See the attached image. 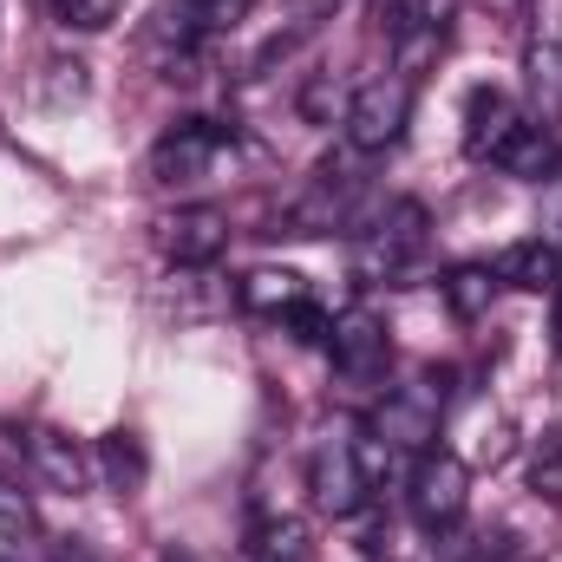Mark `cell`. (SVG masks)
<instances>
[{
  "mask_svg": "<svg viewBox=\"0 0 562 562\" xmlns=\"http://www.w3.org/2000/svg\"><path fill=\"white\" fill-rule=\"evenodd\" d=\"M386 445L373 431H340V438H321L314 464H307V491L327 517H360L373 497H380V477H386Z\"/></svg>",
  "mask_w": 562,
  "mask_h": 562,
  "instance_id": "cell-1",
  "label": "cell"
},
{
  "mask_svg": "<svg viewBox=\"0 0 562 562\" xmlns=\"http://www.w3.org/2000/svg\"><path fill=\"white\" fill-rule=\"evenodd\" d=\"M373 196V177H367V150H334L314 164V177L301 183V196L288 203V229L294 236H334V229H353L360 210Z\"/></svg>",
  "mask_w": 562,
  "mask_h": 562,
  "instance_id": "cell-2",
  "label": "cell"
},
{
  "mask_svg": "<svg viewBox=\"0 0 562 562\" xmlns=\"http://www.w3.org/2000/svg\"><path fill=\"white\" fill-rule=\"evenodd\" d=\"M425 249H431L425 203H413V196L386 203V216H373L360 229V243H353V281L360 288H393V281H406L425 262Z\"/></svg>",
  "mask_w": 562,
  "mask_h": 562,
  "instance_id": "cell-3",
  "label": "cell"
},
{
  "mask_svg": "<svg viewBox=\"0 0 562 562\" xmlns=\"http://www.w3.org/2000/svg\"><path fill=\"white\" fill-rule=\"evenodd\" d=\"M413 99H419V79H406V72H380V79L353 86L347 92V112H340L347 144L367 150V157L393 150V144L406 138V125H413Z\"/></svg>",
  "mask_w": 562,
  "mask_h": 562,
  "instance_id": "cell-4",
  "label": "cell"
},
{
  "mask_svg": "<svg viewBox=\"0 0 562 562\" xmlns=\"http://www.w3.org/2000/svg\"><path fill=\"white\" fill-rule=\"evenodd\" d=\"M445 406H451V373H419L413 386H393V393L380 400V413H373L367 431H373L386 451H431Z\"/></svg>",
  "mask_w": 562,
  "mask_h": 562,
  "instance_id": "cell-5",
  "label": "cell"
},
{
  "mask_svg": "<svg viewBox=\"0 0 562 562\" xmlns=\"http://www.w3.org/2000/svg\"><path fill=\"white\" fill-rule=\"evenodd\" d=\"M373 26L400 53V72L419 79V66L445 46V33H451V0H373Z\"/></svg>",
  "mask_w": 562,
  "mask_h": 562,
  "instance_id": "cell-6",
  "label": "cell"
},
{
  "mask_svg": "<svg viewBox=\"0 0 562 562\" xmlns=\"http://www.w3.org/2000/svg\"><path fill=\"white\" fill-rule=\"evenodd\" d=\"M471 510V464L451 458V451H419L413 464V517H419L431 537L458 530Z\"/></svg>",
  "mask_w": 562,
  "mask_h": 562,
  "instance_id": "cell-7",
  "label": "cell"
},
{
  "mask_svg": "<svg viewBox=\"0 0 562 562\" xmlns=\"http://www.w3.org/2000/svg\"><path fill=\"white\" fill-rule=\"evenodd\" d=\"M223 150H236V132L223 119H183L150 144V177L157 183H196V177L216 170Z\"/></svg>",
  "mask_w": 562,
  "mask_h": 562,
  "instance_id": "cell-8",
  "label": "cell"
},
{
  "mask_svg": "<svg viewBox=\"0 0 562 562\" xmlns=\"http://www.w3.org/2000/svg\"><path fill=\"white\" fill-rule=\"evenodd\" d=\"M327 353H334V373H340L347 386H380V380H386V367H393L386 321H380V314H367V307L334 314V340H327Z\"/></svg>",
  "mask_w": 562,
  "mask_h": 562,
  "instance_id": "cell-9",
  "label": "cell"
},
{
  "mask_svg": "<svg viewBox=\"0 0 562 562\" xmlns=\"http://www.w3.org/2000/svg\"><path fill=\"white\" fill-rule=\"evenodd\" d=\"M20 438V451H26V464H33V477L46 484V491H66V497H79L86 484H92V451L72 438V431H59V425H20L13 431Z\"/></svg>",
  "mask_w": 562,
  "mask_h": 562,
  "instance_id": "cell-10",
  "label": "cell"
},
{
  "mask_svg": "<svg viewBox=\"0 0 562 562\" xmlns=\"http://www.w3.org/2000/svg\"><path fill=\"white\" fill-rule=\"evenodd\" d=\"M157 249L177 269H210L229 249V216L223 210H177V216L157 223Z\"/></svg>",
  "mask_w": 562,
  "mask_h": 562,
  "instance_id": "cell-11",
  "label": "cell"
},
{
  "mask_svg": "<svg viewBox=\"0 0 562 562\" xmlns=\"http://www.w3.org/2000/svg\"><path fill=\"white\" fill-rule=\"evenodd\" d=\"M517 125H524V112H517L510 92H497V86H471V99H464V157L491 164Z\"/></svg>",
  "mask_w": 562,
  "mask_h": 562,
  "instance_id": "cell-12",
  "label": "cell"
},
{
  "mask_svg": "<svg viewBox=\"0 0 562 562\" xmlns=\"http://www.w3.org/2000/svg\"><path fill=\"white\" fill-rule=\"evenodd\" d=\"M249 562H314V530H307L294 510H269V504H256V524H249Z\"/></svg>",
  "mask_w": 562,
  "mask_h": 562,
  "instance_id": "cell-13",
  "label": "cell"
},
{
  "mask_svg": "<svg viewBox=\"0 0 562 562\" xmlns=\"http://www.w3.org/2000/svg\"><path fill=\"white\" fill-rule=\"evenodd\" d=\"M504 177H517V183H543L550 170L562 164V150H557V138H550V125H537V119H524L510 138H504V150L491 157Z\"/></svg>",
  "mask_w": 562,
  "mask_h": 562,
  "instance_id": "cell-14",
  "label": "cell"
},
{
  "mask_svg": "<svg viewBox=\"0 0 562 562\" xmlns=\"http://www.w3.org/2000/svg\"><path fill=\"white\" fill-rule=\"evenodd\" d=\"M524 86H530L537 125H562V46L557 40H530V53H524Z\"/></svg>",
  "mask_w": 562,
  "mask_h": 562,
  "instance_id": "cell-15",
  "label": "cell"
},
{
  "mask_svg": "<svg viewBox=\"0 0 562 562\" xmlns=\"http://www.w3.org/2000/svg\"><path fill=\"white\" fill-rule=\"evenodd\" d=\"M497 281L504 288H524V294H543V288L562 281V256L550 243H517V249L497 256Z\"/></svg>",
  "mask_w": 562,
  "mask_h": 562,
  "instance_id": "cell-16",
  "label": "cell"
},
{
  "mask_svg": "<svg viewBox=\"0 0 562 562\" xmlns=\"http://www.w3.org/2000/svg\"><path fill=\"white\" fill-rule=\"evenodd\" d=\"M99 471L119 497H138L144 477H150V458H144V438L138 431H105L99 438Z\"/></svg>",
  "mask_w": 562,
  "mask_h": 562,
  "instance_id": "cell-17",
  "label": "cell"
},
{
  "mask_svg": "<svg viewBox=\"0 0 562 562\" xmlns=\"http://www.w3.org/2000/svg\"><path fill=\"white\" fill-rule=\"evenodd\" d=\"M236 301L249 307V314H288V307H301L307 301V281L294 276V269H256V276H243L236 288Z\"/></svg>",
  "mask_w": 562,
  "mask_h": 562,
  "instance_id": "cell-18",
  "label": "cell"
},
{
  "mask_svg": "<svg viewBox=\"0 0 562 562\" xmlns=\"http://www.w3.org/2000/svg\"><path fill=\"white\" fill-rule=\"evenodd\" d=\"M438 288H445V307L458 321H477V314H491V301H497L504 281H497V269H484V262H464V269H451Z\"/></svg>",
  "mask_w": 562,
  "mask_h": 562,
  "instance_id": "cell-19",
  "label": "cell"
},
{
  "mask_svg": "<svg viewBox=\"0 0 562 562\" xmlns=\"http://www.w3.org/2000/svg\"><path fill=\"white\" fill-rule=\"evenodd\" d=\"M0 537H40V504H33V491H20V477L0 464Z\"/></svg>",
  "mask_w": 562,
  "mask_h": 562,
  "instance_id": "cell-20",
  "label": "cell"
},
{
  "mask_svg": "<svg viewBox=\"0 0 562 562\" xmlns=\"http://www.w3.org/2000/svg\"><path fill=\"white\" fill-rule=\"evenodd\" d=\"M53 13H59V26H72V33H105V26L119 20V0H53Z\"/></svg>",
  "mask_w": 562,
  "mask_h": 562,
  "instance_id": "cell-21",
  "label": "cell"
},
{
  "mask_svg": "<svg viewBox=\"0 0 562 562\" xmlns=\"http://www.w3.org/2000/svg\"><path fill=\"white\" fill-rule=\"evenodd\" d=\"M530 491L550 497V504H562V431L537 451V464H530Z\"/></svg>",
  "mask_w": 562,
  "mask_h": 562,
  "instance_id": "cell-22",
  "label": "cell"
},
{
  "mask_svg": "<svg viewBox=\"0 0 562 562\" xmlns=\"http://www.w3.org/2000/svg\"><path fill=\"white\" fill-rule=\"evenodd\" d=\"M157 562H203V557H196V550H183V543H170V550H164Z\"/></svg>",
  "mask_w": 562,
  "mask_h": 562,
  "instance_id": "cell-23",
  "label": "cell"
},
{
  "mask_svg": "<svg viewBox=\"0 0 562 562\" xmlns=\"http://www.w3.org/2000/svg\"><path fill=\"white\" fill-rule=\"evenodd\" d=\"M0 26H7V0H0Z\"/></svg>",
  "mask_w": 562,
  "mask_h": 562,
  "instance_id": "cell-24",
  "label": "cell"
}]
</instances>
